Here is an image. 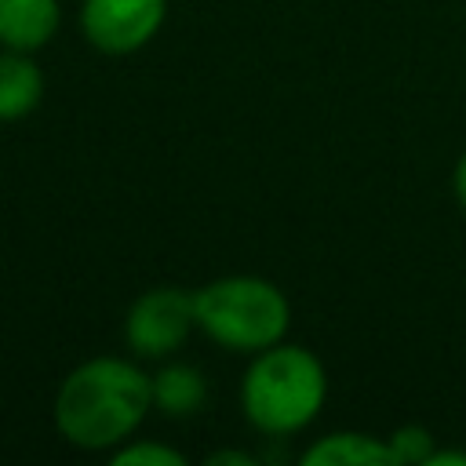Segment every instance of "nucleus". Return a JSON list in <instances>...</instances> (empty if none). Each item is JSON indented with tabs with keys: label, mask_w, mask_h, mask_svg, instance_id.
<instances>
[{
	"label": "nucleus",
	"mask_w": 466,
	"mask_h": 466,
	"mask_svg": "<svg viewBox=\"0 0 466 466\" xmlns=\"http://www.w3.org/2000/svg\"><path fill=\"white\" fill-rule=\"evenodd\" d=\"M426 466H466V451H437L426 459Z\"/></svg>",
	"instance_id": "nucleus-14"
},
{
	"label": "nucleus",
	"mask_w": 466,
	"mask_h": 466,
	"mask_svg": "<svg viewBox=\"0 0 466 466\" xmlns=\"http://www.w3.org/2000/svg\"><path fill=\"white\" fill-rule=\"evenodd\" d=\"M302 466H393V451L386 437L339 430L313 441L302 451Z\"/></svg>",
	"instance_id": "nucleus-9"
},
{
	"label": "nucleus",
	"mask_w": 466,
	"mask_h": 466,
	"mask_svg": "<svg viewBox=\"0 0 466 466\" xmlns=\"http://www.w3.org/2000/svg\"><path fill=\"white\" fill-rule=\"evenodd\" d=\"M197 302V328L233 350V353H258L277 342H284L291 328V306L284 291L251 273H233L208 280L204 288L193 291Z\"/></svg>",
	"instance_id": "nucleus-3"
},
{
	"label": "nucleus",
	"mask_w": 466,
	"mask_h": 466,
	"mask_svg": "<svg viewBox=\"0 0 466 466\" xmlns=\"http://www.w3.org/2000/svg\"><path fill=\"white\" fill-rule=\"evenodd\" d=\"M451 189H455V197H459V204H462V211H466V153L455 160V171H451Z\"/></svg>",
	"instance_id": "nucleus-13"
},
{
	"label": "nucleus",
	"mask_w": 466,
	"mask_h": 466,
	"mask_svg": "<svg viewBox=\"0 0 466 466\" xmlns=\"http://www.w3.org/2000/svg\"><path fill=\"white\" fill-rule=\"evenodd\" d=\"M44 98V69L33 51L0 47V124L25 120Z\"/></svg>",
	"instance_id": "nucleus-7"
},
{
	"label": "nucleus",
	"mask_w": 466,
	"mask_h": 466,
	"mask_svg": "<svg viewBox=\"0 0 466 466\" xmlns=\"http://www.w3.org/2000/svg\"><path fill=\"white\" fill-rule=\"evenodd\" d=\"M62 25L58 0H0V47L36 51L55 40Z\"/></svg>",
	"instance_id": "nucleus-6"
},
{
	"label": "nucleus",
	"mask_w": 466,
	"mask_h": 466,
	"mask_svg": "<svg viewBox=\"0 0 466 466\" xmlns=\"http://www.w3.org/2000/svg\"><path fill=\"white\" fill-rule=\"evenodd\" d=\"M328 397V375L313 350L277 342L251 353V364L240 379L244 419L266 437H288L306 430Z\"/></svg>",
	"instance_id": "nucleus-2"
},
{
	"label": "nucleus",
	"mask_w": 466,
	"mask_h": 466,
	"mask_svg": "<svg viewBox=\"0 0 466 466\" xmlns=\"http://www.w3.org/2000/svg\"><path fill=\"white\" fill-rule=\"evenodd\" d=\"M149 390H153V408L167 419H189L204 408L208 400V379L200 368L193 364H178L167 360L149 375Z\"/></svg>",
	"instance_id": "nucleus-8"
},
{
	"label": "nucleus",
	"mask_w": 466,
	"mask_h": 466,
	"mask_svg": "<svg viewBox=\"0 0 466 466\" xmlns=\"http://www.w3.org/2000/svg\"><path fill=\"white\" fill-rule=\"evenodd\" d=\"M197 328V302L193 291L175 288V284H160L142 291L124 317V342L131 353L149 357V360H164L171 353H178L186 346V339Z\"/></svg>",
	"instance_id": "nucleus-4"
},
{
	"label": "nucleus",
	"mask_w": 466,
	"mask_h": 466,
	"mask_svg": "<svg viewBox=\"0 0 466 466\" xmlns=\"http://www.w3.org/2000/svg\"><path fill=\"white\" fill-rule=\"evenodd\" d=\"M390 451H393V466H426V459L433 455V433L419 422H408V426H397L390 437H386Z\"/></svg>",
	"instance_id": "nucleus-10"
},
{
	"label": "nucleus",
	"mask_w": 466,
	"mask_h": 466,
	"mask_svg": "<svg viewBox=\"0 0 466 466\" xmlns=\"http://www.w3.org/2000/svg\"><path fill=\"white\" fill-rule=\"evenodd\" d=\"M109 459H113V466H182L186 462L182 451H175L160 441H131V437L124 444H116L109 451Z\"/></svg>",
	"instance_id": "nucleus-11"
},
{
	"label": "nucleus",
	"mask_w": 466,
	"mask_h": 466,
	"mask_svg": "<svg viewBox=\"0 0 466 466\" xmlns=\"http://www.w3.org/2000/svg\"><path fill=\"white\" fill-rule=\"evenodd\" d=\"M167 18V0H84L80 29L102 55H131L146 47Z\"/></svg>",
	"instance_id": "nucleus-5"
},
{
	"label": "nucleus",
	"mask_w": 466,
	"mask_h": 466,
	"mask_svg": "<svg viewBox=\"0 0 466 466\" xmlns=\"http://www.w3.org/2000/svg\"><path fill=\"white\" fill-rule=\"evenodd\" d=\"M208 466H255V459L248 451H211Z\"/></svg>",
	"instance_id": "nucleus-12"
},
{
	"label": "nucleus",
	"mask_w": 466,
	"mask_h": 466,
	"mask_svg": "<svg viewBox=\"0 0 466 466\" xmlns=\"http://www.w3.org/2000/svg\"><path fill=\"white\" fill-rule=\"evenodd\" d=\"M153 408L149 375L124 357H91L76 364L55 393L58 433L84 451H113Z\"/></svg>",
	"instance_id": "nucleus-1"
}]
</instances>
